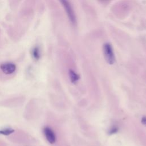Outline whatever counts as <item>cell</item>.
<instances>
[{
	"instance_id": "cell-1",
	"label": "cell",
	"mask_w": 146,
	"mask_h": 146,
	"mask_svg": "<svg viewBox=\"0 0 146 146\" xmlns=\"http://www.w3.org/2000/svg\"><path fill=\"white\" fill-rule=\"evenodd\" d=\"M0 70L1 71V75L3 74L5 76H12L17 70V66L13 63H3L0 64Z\"/></svg>"
},
{
	"instance_id": "cell-2",
	"label": "cell",
	"mask_w": 146,
	"mask_h": 146,
	"mask_svg": "<svg viewBox=\"0 0 146 146\" xmlns=\"http://www.w3.org/2000/svg\"><path fill=\"white\" fill-rule=\"evenodd\" d=\"M103 52L106 62L110 64H113L115 61V58L112 46L109 43H106L103 45Z\"/></svg>"
},
{
	"instance_id": "cell-3",
	"label": "cell",
	"mask_w": 146,
	"mask_h": 146,
	"mask_svg": "<svg viewBox=\"0 0 146 146\" xmlns=\"http://www.w3.org/2000/svg\"><path fill=\"white\" fill-rule=\"evenodd\" d=\"M61 2L62 6H63L66 13L68 16V19H70V22L73 24L75 25L76 22V17L75 15V13L74 10L68 0H59Z\"/></svg>"
},
{
	"instance_id": "cell-4",
	"label": "cell",
	"mask_w": 146,
	"mask_h": 146,
	"mask_svg": "<svg viewBox=\"0 0 146 146\" xmlns=\"http://www.w3.org/2000/svg\"><path fill=\"white\" fill-rule=\"evenodd\" d=\"M43 135L46 140L51 144H54L56 142V137L54 131L49 126H44L43 128Z\"/></svg>"
},
{
	"instance_id": "cell-5",
	"label": "cell",
	"mask_w": 146,
	"mask_h": 146,
	"mask_svg": "<svg viewBox=\"0 0 146 146\" xmlns=\"http://www.w3.org/2000/svg\"><path fill=\"white\" fill-rule=\"evenodd\" d=\"M69 76L70 80L72 83H75L80 78L79 75L72 70H69Z\"/></svg>"
},
{
	"instance_id": "cell-6",
	"label": "cell",
	"mask_w": 146,
	"mask_h": 146,
	"mask_svg": "<svg viewBox=\"0 0 146 146\" xmlns=\"http://www.w3.org/2000/svg\"><path fill=\"white\" fill-rule=\"evenodd\" d=\"M32 56H33V58L36 60H38L40 59V52L39 48L38 47H35L33 49V50H32Z\"/></svg>"
},
{
	"instance_id": "cell-7",
	"label": "cell",
	"mask_w": 146,
	"mask_h": 146,
	"mask_svg": "<svg viewBox=\"0 0 146 146\" xmlns=\"http://www.w3.org/2000/svg\"><path fill=\"white\" fill-rule=\"evenodd\" d=\"M15 130L11 128H6L0 130V135L5 136H9L14 132Z\"/></svg>"
},
{
	"instance_id": "cell-8",
	"label": "cell",
	"mask_w": 146,
	"mask_h": 146,
	"mask_svg": "<svg viewBox=\"0 0 146 146\" xmlns=\"http://www.w3.org/2000/svg\"><path fill=\"white\" fill-rule=\"evenodd\" d=\"M118 131V128L116 126H113L110 130H109V134L110 135H112V134H114L115 133H116Z\"/></svg>"
},
{
	"instance_id": "cell-9",
	"label": "cell",
	"mask_w": 146,
	"mask_h": 146,
	"mask_svg": "<svg viewBox=\"0 0 146 146\" xmlns=\"http://www.w3.org/2000/svg\"><path fill=\"white\" fill-rule=\"evenodd\" d=\"M142 124L145 125L146 127V116H143L142 118H141V120Z\"/></svg>"
},
{
	"instance_id": "cell-10",
	"label": "cell",
	"mask_w": 146,
	"mask_h": 146,
	"mask_svg": "<svg viewBox=\"0 0 146 146\" xmlns=\"http://www.w3.org/2000/svg\"><path fill=\"white\" fill-rule=\"evenodd\" d=\"M101 1H107V0H101Z\"/></svg>"
}]
</instances>
